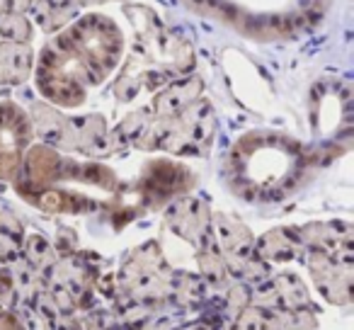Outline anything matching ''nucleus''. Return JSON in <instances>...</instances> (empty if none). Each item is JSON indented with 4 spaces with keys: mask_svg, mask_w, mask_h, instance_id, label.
<instances>
[{
    "mask_svg": "<svg viewBox=\"0 0 354 330\" xmlns=\"http://www.w3.org/2000/svg\"><path fill=\"white\" fill-rule=\"evenodd\" d=\"M0 37L6 42H20L25 44L32 37V27L22 12H6L0 17Z\"/></svg>",
    "mask_w": 354,
    "mask_h": 330,
    "instance_id": "3",
    "label": "nucleus"
},
{
    "mask_svg": "<svg viewBox=\"0 0 354 330\" xmlns=\"http://www.w3.org/2000/svg\"><path fill=\"white\" fill-rule=\"evenodd\" d=\"M6 12H8V6H6V0H0V17L6 15Z\"/></svg>",
    "mask_w": 354,
    "mask_h": 330,
    "instance_id": "4",
    "label": "nucleus"
},
{
    "mask_svg": "<svg viewBox=\"0 0 354 330\" xmlns=\"http://www.w3.org/2000/svg\"><path fill=\"white\" fill-rule=\"evenodd\" d=\"M27 138H30V127L20 109L12 104H0V178H10L15 173Z\"/></svg>",
    "mask_w": 354,
    "mask_h": 330,
    "instance_id": "1",
    "label": "nucleus"
},
{
    "mask_svg": "<svg viewBox=\"0 0 354 330\" xmlns=\"http://www.w3.org/2000/svg\"><path fill=\"white\" fill-rule=\"evenodd\" d=\"M30 46L20 42L0 44V83H22L30 73Z\"/></svg>",
    "mask_w": 354,
    "mask_h": 330,
    "instance_id": "2",
    "label": "nucleus"
}]
</instances>
